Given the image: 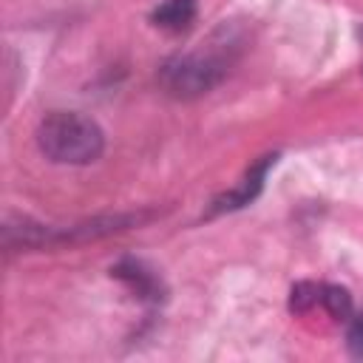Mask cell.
I'll list each match as a JSON object with an SVG mask.
<instances>
[{
	"label": "cell",
	"instance_id": "3",
	"mask_svg": "<svg viewBox=\"0 0 363 363\" xmlns=\"http://www.w3.org/2000/svg\"><path fill=\"white\" fill-rule=\"evenodd\" d=\"M0 238L6 250H54L62 244V227L40 224L28 216H6L0 227Z\"/></svg>",
	"mask_w": 363,
	"mask_h": 363
},
{
	"label": "cell",
	"instance_id": "5",
	"mask_svg": "<svg viewBox=\"0 0 363 363\" xmlns=\"http://www.w3.org/2000/svg\"><path fill=\"white\" fill-rule=\"evenodd\" d=\"M111 275L116 281H122L139 301H147V303H159L164 301L167 289H164V281L156 269H150L145 261L139 258H122L111 267Z\"/></svg>",
	"mask_w": 363,
	"mask_h": 363
},
{
	"label": "cell",
	"instance_id": "6",
	"mask_svg": "<svg viewBox=\"0 0 363 363\" xmlns=\"http://www.w3.org/2000/svg\"><path fill=\"white\" fill-rule=\"evenodd\" d=\"M199 14V0H162L150 11V23L167 34H182L193 26Z\"/></svg>",
	"mask_w": 363,
	"mask_h": 363
},
{
	"label": "cell",
	"instance_id": "1",
	"mask_svg": "<svg viewBox=\"0 0 363 363\" xmlns=\"http://www.w3.org/2000/svg\"><path fill=\"white\" fill-rule=\"evenodd\" d=\"M40 153L54 164H91L105 150L102 128L79 111H51L34 130Z\"/></svg>",
	"mask_w": 363,
	"mask_h": 363
},
{
	"label": "cell",
	"instance_id": "8",
	"mask_svg": "<svg viewBox=\"0 0 363 363\" xmlns=\"http://www.w3.org/2000/svg\"><path fill=\"white\" fill-rule=\"evenodd\" d=\"M320 286L323 284H315V281H298L289 292V309L295 315L309 312L315 303H320Z\"/></svg>",
	"mask_w": 363,
	"mask_h": 363
},
{
	"label": "cell",
	"instance_id": "9",
	"mask_svg": "<svg viewBox=\"0 0 363 363\" xmlns=\"http://www.w3.org/2000/svg\"><path fill=\"white\" fill-rule=\"evenodd\" d=\"M346 346L354 357H363V312L352 318L349 332H346Z\"/></svg>",
	"mask_w": 363,
	"mask_h": 363
},
{
	"label": "cell",
	"instance_id": "2",
	"mask_svg": "<svg viewBox=\"0 0 363 363\" xmlns=\"http://www.w3.org/2000/svg\"><path fill=\"white\" fill-rule=\"evenodd\" d=\"M230 71V45L227 40L218 45L196 48L173 54L159 65V85L173 99H199L210 94Z\"/></svg>",
	"mask_w": 363,
	"mask_h": 363
},
{
	"label": "cell",
	"instance_id": "7",
	"mask_svg": "<svg viewBox=\"0 0 363 363\" xmlns=\"http://www.w3.org/2000/svg\"><path fill=\"white\" fill-rule=\"evenodd\" d=\"M320 306L335 318V320H349L352 312H354V303H352V295L346 286H337V284H323L320 286Z\"/></svg>",
	"mask_w": 363,
	"mask_h": 363
},
{
	"label": "cell",
	"instance_id": "4",
	"mask_svg": "<svg viewBox=\"0 0 363 363\" xmlns=\"http://www.w3.org/2000/svg\"><path fill=\"white\" fill-rule=\"evenodd\" d=\"M275 159H278V153H267V156H261L258 162H252V164L247 167V173L238 179V184H233L230 190H224L221 196L213 199V204H210V210H207V218L221 216V213L241 210V207H247L250 201H255L258 193L264 190V179H267L269 167L275 164Z\"/></svg>",
	"mask_w": 363,
	"mask_h": 363
}]
</instances>
